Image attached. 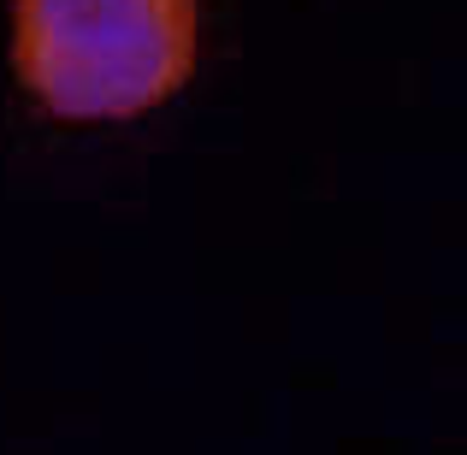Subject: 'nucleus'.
<instances>
[{"mask_svg":"<svg viewBox=\"0 0 467 455\" xmlns=\"http://www.w3.org/2000/svg\"><path fill=\"white\" fill-rule=\"evenodd\" d=\"M202 0H12L18 83L59 119H125L195 71Z\"/></svg>","mask_w":467,"mask_h":455,"instance_id":"f257e3e1","label":"nucleus"}]
</instances>
